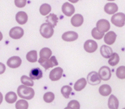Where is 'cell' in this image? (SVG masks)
I'll return each mask as SVG.
<instances>
[{"mask_svg": "<svg viewBox=\"0 0 125 109\" xmlns=\"http://www.w3.org/2000/svg\"><path fill=\"white\" fill-rule=\"evenodd\" d=\"M99 77L100 80L103 81H108L111 78V69L107 66H103L98 73Z\"/></svg>", "mask_w": 125, "mask_h": 109, "instance_id": "4", "label": "cell"}, {"mask_svg": "<svg viewBox=\"0 0 125 109\" xmlns=\"http://www.w3.org/2000/svg\"><path fill=\"white\" fill-rule=\"evenodd\" d=\"M62 38L64 41H67V42H73V41L76 40L78 38V34L75 32L70 31V32H64L62 34Z\"/></svg>", "mask_w": 125, "mask_h": 109, "instance_id": "13", "label": "cell"}, {"mask_svg": "<svg viewBox=\"0 0 125 109\" xmlns=\"http://www.w3.org/2000/svg\"><path fill=\"white\" fill-rule=\"evenodd\" d=\"M62 10L63 12V13L70 17L71 15H73L75 12V7L72 4H70L68 2H66L64 4H63L62 7Z\"/></svg>", "mask_w": 125, "mask_h": 109, "instance_id": "14", "label": "cell"}, {"mask_svg": "<svg viewBox=\"0 0 125 109\" xmlns=\"http://www.w3.org/2000/svg\"><path fill=\"white\" fill-rule=\"evenodd\" d=\"M111 22L117 27H123L125 23V15L123 12L114 14L111 18Z\"/></svg>", "mask_w": 125, "mask_h": 109, "instance_id": "3", "label": "cell"}, {"mask_svg": "<svg viewBox=\"0 0 125 109\" xmlns=\"http://www.w3.org/2000/svg\"><path fill=\"white\" fill-rule=\"evenodd\" d=\"M83 23V17L81 14H76L71 18V23L74 27L81 26Z\"/></svg>", "mask_w": 125, "mask_h": 109, "instance_id": "17", "label": "cell"}, {"mask_svg": "<svg viewBox=\"0 0 125 109\" xmlns=\"http://www.w3.org/2000/svg\"><path fill=\"white\" fill-rule=\"evenodd\" d=\"M39 63L45 69V70H48V68H51V67H53L55 66H57L58 65V61L56 58V56H51V58L46 61H43V62H39Z\"/></svg>", "mask_w": 125, "mask_h": 109, "instance_id": "9", "label": "cell"}, {"mask_svg": "<svg viewBox=\"0 0 125 109\" xmlns=\"http://www.w3.org/2000/svg\"><path fill=\"white\" fill-rule=\"evenodd\" d=\"M92 37L94 39H96V40H100V39H102L104 37L105 34L103 33V32H100L99 31H97V29L96 28H94L92 29Z\"/></svg>", "mask_w": 125, "mask_h": 109, "instance_id": "33", "label": "cell"}, {"mask_svg": "<svg viewBox=\"0 0 125 109\" xmlns=\"http://www.w3.org/2000/svg\"><path fill=\"white\" fill-rule=\"evenodd\" d=\"M2 38H3V35H2V33L0 32V41L2 40Z\"/></svg>", "mask_w": 125, "mask_h": 109, "instance_id": "40", "label": "cell"}, {"mask_svg": "<svg viewBox=\"0 0 125 109\" xmlns=\"http://www.w3.org/2000/svg\"><path fill=\"white\" fill-rule=\"evenodd\" d=\"M68 1H70V2H72V3H76V2L78 1V0H68Z\"/></svg>", "mask_w": 125, "mask_h": 109, "instance_id": "39", "label": "cell"}, {"mask_svg": "<svg viewBox=\"0 0 125 109\" xmlns=\"http://www.w3.org/2000/svg\"><path fill=\"white\" fill-rule=\"evenodd\" d=\"M5 70H6L5 65H4L3 63L0 62V75H1V74H3V73L5 72Z\"/></svg>", "mask_w": 125, "mask_h": 109, "instance_id": "37", "label": "cell"}, {"mask_svg": "<svg viewBox=\"0 0 125 109\" xmlns=\"http://www.w3.org/2000/svg\"><path fill=\"white\" fill-rule=\"evenodd\" d=\"M23 34H24L23 29L19 26H15V27L12 28L9 33L10 37L15 40H18L21 38L23 36Z\"/></svg>", "mask_w": 125, "mask_h": 109, "instance_id": "6", "label": "cell"}, {"mask_svg": "<svg viewBox=\"0 0 125 109\" xmlns=\"http://www.w3.org/2000/svg\"><path fill=\"white\" fill-rule=\"evenodd\" d=\"M16 109H28L29 108V103L25 100H20L17 101L15 104Z\"/></svg>", "mask_w": 125, "mask_h": 109, "instance_id": "32", "label": "cell"}, {"mask_svg": "<svg viewBox=\"0 0 125 109\" xmlns=\"http://www.w3.org/2000/svg\"><path fill=\"white\" fill-rule=\"evenodd\" d=\"M119 100L114 96V95H111L108 99V108L110 109H118L119 108Z\"/></svg>", "mask_w": 125, "mask_h": 109, "instance_id": "21", "label": "cell"}, {"mask_svg": "<svg viewBox=\"0 0 125 109\" xmlns=\"http://www.w3.org/2000/svg\"><path fill=\"white\" fill-rule=\"evenodd\" d=\"M110 27H111L110 23L108 22V21L105 19H100L97 22L96 29L100 32H103V33L107 32L110 29Z\"/></svg>", "mask_w": 125, "mask_h": 109, "instance_id": "5", "label": "cell"}, {"mask_svg": "<svg viewBox=\"0 0 125 109\" xmlns=\"http://www.w3.org/2000/svg\"><path fill=\"white\" fill-rule=\"evenodd\" d=\"M112 92L111 87L108 84H103L99 88V92L102 96L106 97L109 95Z\"/></svg>", "mask_w": 125, "mask_h": 109, "instance_id": "23", "label": "cell"}, {"mask_svg": "<svg viewBox=\"0 0 125 109\" xmlns=\"http://www.w3.org/2000/svg\"><path fill=\"white\" fill-rule=\"evenodd\" d=\"M17 95L14 92H9L5 95V100L7 103L12 104L17 100Z\"/></svg>", "mask_w": 125, "mask_h": 109, "instance_id": "25", "label": "cell"}, {"mask_svg": "<svg viewBox=\"0 0 125 109\" xmlns=\"http://www.w3.org/2000/svg\"><path fill=\"white\" fill-rule=\"evenodd\" d=\"M54 98H55V95L53 92H46L43 95V100L47 103H52L54 100Z\"/></svg>", "mask_w": 125, "mask_h": 109, "instance_id": "31", "label": "cell"}, {"mask_svg": "<svg viewBox=\"0 0 125 109\" xmlns=\"http://www.w3.org/2000/svg\"><path fill=\"white\" fill-rule=\"evenodd\" d=\"M84 50L88 53H94L97 51L98 48L97 43L93 40H88L84 43L83 45Z\"/></svg>", "mask_w": 125, "mask_h": 109, "instance_id": "7", "label": "cell"}, {"mask_svg": "<svg viewBox=\"0 0 125 109\" xmlns=\"http://www.w3.org/2000/svg\"><path fill=\"white\" fill-rule=\"evenodd\" d=\"M113 50L111 47L103 45L101 46L100 48V54L102 55V56H103L105 59H108L111 56V55L113 54Z\"/></svg>", "mask_w": 125, "mask_h": 109, "instance_id": "19", "label": "cell"}, {"mask_svg": "<svg viewBox=\"0 0 125 109\" xmlns=\"http://www.w3.org/2000/svg\"><path fill=\"white\" fill-rule=\"evenodd\" d=\"M64 109H70V108H69V107H66Z\"/></svg>", "mask_w": 125, "mask_h": 109, "instance_id": "41", "label": "cell"}, {"mask_svg": "<svg viewBox=\"0 0 125 109\" xmlns=\"http://www.w3.org/2000/svg\"><path fill=\"white\" fill-rule=\"evenodd\" d=\"M72 90H73V89L71 87L66 85V86L62 87V88L61 89V93L64 96V98L67 99L70 98V95L72 92Z\"/></svg>", "mask_w": 125, "mask_h": 109, "instance_id": "29", "label": "cell"}, {"mask_svg": "<svg viewBox=\"0 0 125 109\" xmlns=\"http://www.w3.org/2000/svg\"><path fill=\"white\" fill-rule=\"evenodd\" d=\"M116 76L119 79H125V67L121 66L116 70Z\"/></svg>", "mask_w": 125, "mask_h": 109, "instance_id": "34", "label": "cell"}, {"mask_svg": "<svg viewBox=\"0 0 125 109\" xmlns=\"http://www.w3.org/2000/svg\"><path fill=\"white\" fill-rule=\"evenodd\" d=\"M21 59L19 56H12L10 59H8L7 62V65L10 68H18L21 65Z\"/></svg>", "mask_w": 125, "mask_h": 109, "instance_id": "11", "label": "cell"}, {"mask_svg": "<svg viewBox=\"0 0 125 109\" xmlns=\"http://www.w3.org/2000/svg\"><path fill=\"white\" fill-rule=\"evenodd\" d=\"M15 20H16V21L19 24L23 25L28 21V15H27V14L25 12L20 11V12H18L16 14V15H15Z\"/></svg>", "mask_w": 125, "mask_h": 109, "instance_id": "16", "label": "cell"}, {"mask_svg": "<svg viewBox=\"0 0 125 109\" xmlns=\"http://www.w3.org/2000/svg\"><path fill=\"white\" fill-rule=\"evenodd\" d=\"M116 39V34L111 31L108 32L105 36H104V41L107 45H113Z\"/></svg>", "mask_w": 125, "mask_h": 109, "instance_id": "15", "label": "cell"}, {"mask_svg": "<svg viewBox=\"0 0 125 109\" xmlns=\"http://www.w3.org/2000/svg\"><path fill=\"white\" fill-rule=\"evenodd\" d=\"M67 107L71 109H80V103L77 100H71L69 103Z\"/></svg>", "mask_w": 125, "mask_h": 109, "instance_id": "35", "label": "cell"}, {"mask_svg": "<svg viewBox=\"0 0 125 109\" xmlns=\"http://www.w3.org/2000/svg\"><path fill=\"white\" fill-rule=\"evenodd\" d=\"M87 81L89 83V84L92 86H96L99 84H100L101 80L99 77V75L97 72L92 71L90 72L87 76Z\"/></svg>", "mask_w": 125, "mask_h": 109, "instance_id": "8", "label": "cell"}, {"mask_svg": "<svg viewBox=\"0 0 125 109\" xmlns=\"http://www.w3.org/2000/svg\"><path fill=\"white\" fill-rule=\"evenodd\" d=\"M18 95L25 100H31L34 96V90L29 87L19 86L17 89Z\"/></svg>", "mask_w": 125, "mask_h": 109, "instance_id": "1", "label": "cell"}, {"mask_svg": "<svg viewBox=\"0 0 125 109\" xmlns=\"http://www.w3.org/2000/svg\"><path fill=\"white\" fill-rule=\"evenodd\" d=\"M26 4V0H15V4L18 7H24Z\"/></svg>", "mask_w": 125, "mask_h": 109, "instance_id": "36", "label": "cell"}, {"mask_svg": "<svg viewBox=\"0 0 125 109\" xmlns=\"http://www.w3.org/2000/svg\"><path fill=\"white\" fill-rule=\"evenodd\" d=\"M52 56V51L48 48H43L41 49L40 52V59H38L39 62H43L49 59Z\"/></svg>", "mask_w": 125, "mask_h": 109, "instance_id": "12", "label": "cell"}, {"mask_svg": "<svg viewBox=\"0 0 125 109\" xmlns=\"http://www.w3.org/2000/svg\"><path fill=\"white\" fill-rule=\"evenodd\" d=\"M63 74V69L61 67H56L53 69L49 75V78L53 81H56L59 80Z\"/></svg>", "mask_w": 125, "mask_h": 109, "instance_id": "10", "label": "cell"}, {"mask_svg": "<svg viewBox=\"0 0 125 109\" xmlns=\"http://www.w3.org/2000/svg\"><path fill=\"white\" fill-rule=\"evenodd\" d=\"M40 34L46 39H48L51 37L53 34V28L48 23H44L41 25L40 29Z\"/></svg>", "mask_w": 125, "mask_h": 109, "instance_id": "2", "label": "cell"}, {"mask_svg": "<svg viewBox=\"0 0 125 109\" xmlns=\"http://www.w3.org/2000/svg\"><path fill=\"white\" fill-rule=\"evenodd\" d=\"M42 77V71L37 67V68H33L29 73V78L32 80H39Z\"/></svg>", "mask_w": 125, "mask_h": 109, "instance_id": "20", "label": "cell"}, {"mask_svg": "<svg viewBox=\"0 0 125 109\" xmlns=\"http://www.w3.org/2000/svg\"><path fill=\"white\" fill-rule=\"evenodd\" d=\"M26 59L31 63L37 62V51H31L26 54Z\"/></svg>", "mask_w": 125, "mask_h": 109, "instance_id": "26", "label": "cell"}, {"mask_svg": "<svg viewBox=\"0 0 125 109\" xmlns=\"http://www.w3.org/2000/svg\"><path fill=\"white\" fill-rule=\"evenodd\" d=\"M2 101H3V95H2V94L0 92V105L2 103Z\"/></svg>", "mask_w": 125, "mask_h": 109, "instance_id": "38", "label": "cell"}, {"mask_svg": "<svg viewBox=\"0 0 125 109\" xmlns=\"http://www.w3.org/2000/svg\"><path fill=\"white\" fill-rule=\"evenodd\" d=\"M104 10L108 15H114L118 10V5L115 3H108L105 5Z\"/></svg>", "mask_w": 125, "mask_h": 109, "instance_id": "18", "label": "cell"}, {"mask_svg": "<svg viewBox=\"0 0 125 109\" xmlns=\"http://www.w3.org/2000/svg\"><path fill=\"white\" fill-rule=\"evenodd\" d=\"M119 56L117 53H113L111 56L109 58L108 63L111 66H116L119 62Z\"/></svg>", "mask_w": 125, "mask_h": 109, "instance_id": "27", "label": "cell"}, {"mask_svg": "<svg viewBox=\"0 0 125 109\" xmlns=\"http://www.w3.org/2000/svg\"><path fill=\"white\" fill-rule=\"evenodd\" d=\"M108 1H114V0H108Z\"/></svg>", "mask_w": 125, "mask_h": 109, "instance_id": "42", "label": "cell"}, {"mask_svg": "<svg viewBox=\"0 0 125 109\" xmlns=\"http://www.w3.org/2000/svg\"><path fill=\"white\" fill-rule=\"evenodd\" d=\"M46 21L48 23H49L53 28L55 27L57 24V22H58V17L53 14V13H51L49 15H48L46 17Z\"/></svg>", "mask_w": 125, "mask_h": 109, "instance_id": "24", "label": "cell"}, {"mask_svg": "<svg viewBox=\"0 0 125 109\" xmlns=\"http://www.w3.org/2000/svg\"><path fill=\"white\" fill-rule=\"evenodd\" d=\"M51 10V7L48 4H43L40 7V12L42 15H47Z\"/></svg>", "mask_w": 125, "mask_h": 109, "instance_id": "30", "label": "cell"}, {"mask_svg": "<svg viewBox=\"0 0 125 109\" xmlns=\"http://www.w3.org/2000/svg\"><path fill=\"white\" fill-rule=\"evenodd\" d=\"M86 84H87L86 80L84 78H82L75 82V84H74V89L77 92H80L86 87Z\"/></svg>", "mask_w": 125, "mask_h": 109, "instance_id": "22", "label": "cell"}, {"mask_svg": "<svg viewBox=\"0 0 125 109\" xmlns=\"http://www.w3.org/2000/svg\"><path fill=\"white\" fill-rule=\"evenodd\" d=\"M21 82L23 84V86L26 87H31L34 86V81L32 79H31L29 77L26 76H23L21 78Z\"/></svg>", "mask_w": 125, "mask_h": 109, "instance_id": "28", "label": "cell"}]
</instances>
